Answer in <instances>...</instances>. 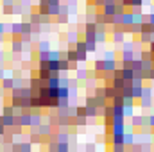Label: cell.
<instances>
[{"label":"cell","mask_w":154,"mask_h":152,"mask_svg":"<svg viewBox=\"0 0 154 152\" xmlns=\"http://www.w3.org/2000/svg\"><path fill=\"white\" fill-rule=\"evenodd\" d=\"M104 70H108V72L115 70V61H104Z\"/></svg>","instance_id":"6da1fadb"},{"label":"cell","mask_w":154,"mask_h":152,"mask_svg":"<svg viewBox=\"0 0 154 152\" xmlns=\"http://www.w3.org/2000/svg\"><path fill=\"white\" fill-rule=\"evenodd\" d=\"M13 32H14V36L20 34V32H22V25H20V23H14V25H13Z\"/></svg>","instance_id":"7a4b0ae2"},{"label":"cell","mask_w":154,"mask_h":152,"mask_svg":"<svg viewBox=\"0 0 154 152\" xmlns=\"http://www.w3.org/2000/svg\"><path fill=\"white\" fill-rule=\"evenodd\" d=\"M13 50H14V52H20V50H22V43H20V41H14V43H13Z\"/></svg>","instance_id":"3957f363"},{"label":"cell","mask_w":154,"mask_h":152,"mask_svg":"<svg viewBox=\"0 0 154 152\" xmlns=\"http://www.w3.org/2000/svg\"><path fill=\"white\" fill-rule=\"evenodd\" d=\"M142 41H147V43H149V41H151V34H149V32H143V34H142Z\"/></svg>","instance_id":"277c9868"},{"label":"cell","mask_w":154,"mask_h":152,"mask_svg":"<svg viewBox=\"0 0 154 152\" xmlns=\"http://www.w3.org/2000/svg\"><path fill=\"white\" fill-rule=\"evenodd\" d=\"M124 143H133V134H125V138H124Z\"/></svg>","instance_id":"5b68a950"}]
</instances>
